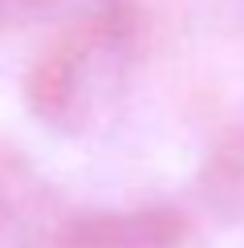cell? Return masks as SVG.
<instances>
[{"label": "cell", "instance_id": "cell-1", "mask_svg": "<svg viewBox=\"0 0 244 248\" xmlns=\"http://www.w3.org/2000/svg\"><path fill=\"white\" fill-rule=\"evenodd\" d=\"M220 248H244V236H228V240H224Z\"/></svg>", "mask_w": 244, "mask_h": 248}]
</instances>
